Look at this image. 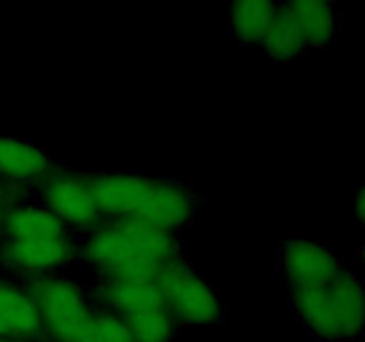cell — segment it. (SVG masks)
Returning a JSON list of instances; mask_svg holds the SVG:
<instances>
[{"label": "cell", "mask_w": 365, "mask_h": 342, "mask_svg": "<svg viewBox=\"0 0 365 342\" xmlns=\"http://www.w3.org/2000/svg\"><path fill=\"white\" fill-rule=\"evenodd\" d=\"M178 234L132 217H106L81 235L71 264L88 271L89 280L155 281L163 266L182 255Z\"/></svg>", "instance_id": "6da1fadb"}, {"label": "cell", "mask_w": 365, "mask_h": 342, "mask_svg": "<svg viewBox=\"0 0 365 342\" xmlns=\"http://www.w3.org/2000/svg\"><path fill=\"white\" fill-rule=\"evenodd\" d=\"M106 217H132L178 234L196 219L202 198L182 178L155 173H84Z\"/></svg>", "instance_id": "7a4b0ae2"}, {"label": "cell", "mask_w": 365, "mask_h": 342, "mask_svg": "<svg viewBox=\"0 0 365 342\" xmlns=\"http://www.w3.org/2000/svg\"><path fill=\"white\" fill-rule=\"evenodd\" d=\"M78 241L81 235L27 195L0 223V269L20 280L64 273L77 259Z\"/></svg>", "instance_id": "3957f363"}, {"label": "cell", "mask_w": 365, "mask_h": 342, "mask_svg": "<svg viewBox=\"0 0 365 342\" xmlns=\"http://www.w3.org/2000/svg\"><path fill=\"white\" fill-rule=\"evenodd\" d=\"M289 303L302 326L317 341H351L362 337L365 296L355 267H341L324 281L287 287Z\"/></svg>", "instance_id": "277c9868"}, {"label": "cell", "mask_w": 365, "mask_h": 342, "mask_svg": "<svg viewBox=\"0 0 365 342\" xmlns=\"http://www.w3.org/2000/svg\"><path fill=\"white\" fill-rule=\"evenodd\" d=\"M24 281L38 310L41 342L81 341L96 309L84 280L64 271Z\"/></svg>", "instance_id": "5b68a950"}, {"label": "cell", "mask_w": 365, "mask_h": 342, "mask_svg": "<svg viewBox=\"0 0 365 342\" xmlns=\"http://www.w3.org/2000/svg\"><path fill=\"white\" fill-rule=\"evenodd\" d=\"M155 284L164 306L180 328H205L225 321L227 306L223 299L196 273L184 253L164 264Z\"/></svg>", "instance_id": "8992f818"}, {"label": "cell", "mask_w": 365, "mask_h": 342, "mask_svg": "<svg viewBox=\"0 0 365 342\" xmlns=\"http://www.w3.org/2000/svg\"><path fill=\"white\" fill-rule=\"evenodd\" d=\"M27 195L78 235L88 234L106 219L84 173L66 164L46 175Z\"/></svg>", "instance_id": "52a82bcc"}, {"label": "cell", "mask_w": 365, "mask_h": 342, "mask_svg": "<svg viewBox=\"0 0 365 342\" xmlns=\"http://www.w3.org/2000/svg\"><path fill=\"white\" fill-rule=\"evenodd\" d=\"M344 262L330 242L292 239L277 244V269L291 285H307L335 276Z\"/></svg>", "instance_id": "ba28073f"}, {"label": "cell", "mask_w": 365, "mask_h": 342, "mask_svg": "<svg viewBox=\"0 0 365 342\" xmlns=\"http://www.w3.org/2000/svg\"><path fill=\"white\" fill-rule=\"evenodd\" d=\"M64 166L61 159L31 141L0 138V182L29 192L39 180Z\"/></svg>", "instance_id": "9c48e42d"}, {"label": "cell", "mask_w": 365, "mask_h": 342, "mask_svg": "<svg viewBox=\"0 0 365 342\" xmlns=\"http://www.w3.org/2000/svg\"><path fill=\"white\" fill-rule=\"evenodd\" d=\"M84 284L95 306L120 317H127L146 309L164 306L163 294L155 281L88 280Z\"/></svg>", "instance_id": "30bf717a"}, {"label": "cell", "mask_w": 365, "mask_h": 342, "mask_svg": "<svg viewBox=\"0 0 365 342\" xmlns=\"http://www.w3.org/2000/svg\"><path fill=\"white\" fill-rule=\"evenodd\" d=\"M0 324L9 338L41 342V323L24 280L0 274Z\"/></svg>", "instance_id": "8fae6325"}, {"label": "cell", "mask_w": 365, "mask_h": 342, "mask_svg": "<svg viewBox=\"0 0 365 342\" xmlns=\"http://www.w3.org/2000/svg\"><path fill=\"white\" fill-rule=\"evenodd\" d=\"M302 34L307 50H321L337 36L339 16L335 6L324 0H284Z\"/></svg>", "instance_id": "7c38bea8"}, {"label": "cell", "mask_w": 365, "mask_h": 342, "mask_svg": "<svg viewBox=\"0 0 365 342\" xmlns=\"http://www.w3.org/2000/svg\"><path fill=\"white\" fill-rule=\"evenodd\" d=\"M278 0H230L228 36L234 45L262 41L278 9Z\"/></svg>", "instance_id": "4fadbf2b"}, {"label": "cell", "mask_w": 365, "mask_h": 342, "mask_svg": "<svg viewBox=\"0 0 365 342\" xmlns=\"http://www.w3.org/2000/svg\"><path fill=\"white\" fill-rule=\"evenodd\" d=\"M260 43H262L267 56L282 64L291 63V61H296L309 53L285 2L278 4L277 14H274L269 28L266 31Z\"/></svg>", "instance_id": "5bb4252c"}, {"label": "cell", "mask_w": 365, "mask_h": 342, "mask_svg": "<svg viewBox=\"0 0 365 342\" xmlns=\"http://www.w3.org/2000/svg\"><path fill=\"white\" fill-rule=\"evenodd\" d=\"M134 342H173L178 326L166 306H155L123 317Z\"/></svg>", "instance_id": "9a60e30c"}, {"label": "cell", "mask_w": 365, "mask_h": 342, "mask_svg": "<svg viewBox=\"0 0 365 342\" xmlns=\"http://www.w3.org/2000/svg\"><path fill=\"white\" fill-rule=\"evenodd\" d=\"M78 342H134L123 317L96 306Z\"/></svg>", "instance_id": "2e32d148"}, {"label": "cell", "mask_w": 365, "mask_h": 342, "mask_svg": "<svg viewBox=\"0 0 365 342\" xmlns=\"http://www.w3.org/2000/svg\"><path fill=\"white\" fill-rule=\"evenodd\" d=\"M25 196H27L25 191L9 187V185H4L2 182H0V223H2L7 209H9L11 205H14L16 202H20L21 198H25Z\"/></svg>", "instance_id": "e0dca14e"}, {"label": "cell", "mask_w": 365, "mask_h": 342, "mask_svg": "<svg viewBox=\"0 0 365 342\" xmlns=\"http://www.w3.org/2000/svg\"><path fill=\"white\" fill-rule=\"evenodd\" d=\"M353 219L359 227H362L365 219V209H364V185L359 184L355 192V202H353Z\"/></svg>", "instance_id": "ac0fdd59"}, {"label": "cell", "mask_w": 365, "mask_h": 342, "mask_svg": "<svg viewBox=\"0 0 365 342\" xmlns=\"http://www.w3.org/2000/svg\"><path fill=\"white\" fill-rule=\"evenodd\" d=\"M0 342H38V341H29V338H9V337H4V338H0Z\"/></svg>", "instance_id": "d6986e66"}, {"label": "cell", "mask_w": 365, "mask_h": 342, "mask_svg": "<svg viewBox=\"0 0 365 342\" xmlns=\"http://www.w3.org/2000/svg\"><path fill=\"white\" fill-rule=\"evenodd\" d=\"M324 2H328V4H331V6H335V4H337L339 0H324Z\"/></svg>", "instance_id": "ffe728a7"}]
</instances>
